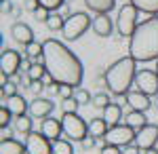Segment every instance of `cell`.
Returning <instances> with one entry per match:
<instances>
[{
	"instance_id": "obj_8",
	"label": "cell",
	"mask_w": 158,
	"mask_h": 154,
	"mask_svg": "<svg viewBox=\"0 0 158 154\" xmlns=\"http://www.w3.org/2000/svg\"><path fill=\"white\" fill-rule=\"evenodd\" d=\"M25 148L27 154H55L53 152V143L42 131H32L25 135Z\"/></svg>"
},
{
	"instance_id": "obj_39",
	"label": "cell",
	"mask_w": 158,
	"mask_h": 154,
	"mask_svg": "<svg viewBox=\"0 0 158 154\" xmlns=\"http://www.w3.org/2000/svg\"><path fill=\"white\" fill-rule=\"evenodd\" d=\"M95 143H97V137H93V135L89 133L85 139H82V148H85V150H91V148H93Z\"/></svg>"
},
{
	"instance_id": "obj_10",
	"label": "cell",
	"mask_w": 158,
	"mask_h": 154,
	"mask_svg": "<svg viewBox=\"0 0 158 154\" xmlns=\"http://www.w3.org/2000/svg\"><path fill=\"white\" fill-rule=\"evenodd\" d=\"M135 87L146 95H158V72L156 70H139L135 76Z\"/></svg>"
},
{
	"instance_id": "obj_32",
	"label": "cell",
	"mask_w": 158,
	"mask_h": 154,
	"mask_svg": "<svg viewBox=\"0 0 158 154\" xmlns=\"http://www.w3.org/2000/svg\"><path fill=\"white\" fill-rule=\"evenodd\" d=\"M63 2H65V0H38V4L44 6V9H49V11H57Z\"/></svg>"
},
{
	"instance_id": "obj_45",
	"label": "cell",
	"mask_w": 158,
	"mask_h": 154,
	"mask_svg": "<svg viewBox=\"0 0 158 154\" xmlns=\"http://www.w3.org/2000/svg\"><path fill=\"white\" fill-rule=\"evenodd\" d=\"M143 154H158V148H150V150H143Z\"/></svg>"
},
{
	"instance_id": "obj_22",
	"label": "cell",
	"mask_w": 158,
	"mask_h": 154,
	"mask_svg": "<svg viewBox=\"0 0 158 154\" xmlns=\"http://www.w3.org/2000/svg\"><path fill=\"white\" fill-rule=\"evenodd\" d=\"M108 129H110V125L103 116H101V118H93L89 122V133H91L93 137H106Z\"/></svg>"
},
{
	"instance_id": "obj_14",
	"label": "cell",
	"mask_w": 158,
	"mask_h": 154,
	"mask_svg": "<svg viewBox=\"0 0 158 154\" xmlns=\"http://www.w3.org/2000/svg\"><path fill=\"white\" fill-rule=\"evenodd\" d=\"M11 36L19 42V45H23V47H27L30 42H34V30H32L27 24H23V21H17V24L13 25Z\"/></svg>"
},
{
	"instance_id": "obj_36",
	"label": "cell",
	"mask_w": 158,
	"mask_h": 154,
	"mask_svg": "<svg viewBox=\"0 0 158 154\" xmlns=\"http://www.w3.org/2000/svg\"><path fill=\"white\" fill-rule=\"evenodd\" d=\"M80 106L74 97H70V99H63V112H76V108Z\"/></svg>"
},
{
	"instance_id": "obj_13",
	"label": "cell",
	"mask_w": 158,
	"mask_h": 154,
	"mask_svg": "<svg viewBox=\"0 0 158 154\" xmlns=\"http://www.w3.org/2000/svg\"><path fill=\"white\" fill-rule=\"evenodd\" d=\"M40 131L49 137L51 142H57L61 135H63V125H61L59 118H53V116H47L42 118V125H40Z\"/></svg>"
},
{
	"instance_id": "obj_44",
	"label": "cell",
	"mask_w": 158,
	"mask_h": 154,
	"mask_svg": "<svg viewBox=\"0 0 158 154\" xmlns=\"http://www.w3.org/2000/svg\"><path fill=\"white\" fill-rule=\"evenodd\" d=\"M47 91H49L51 95H55V93H59V83H51L49 87H47Z\"/></svg>"
},
{
	"instance_id": "obj_38",
	"label": "cell",
	"mask_w": 158,
	"mask_h": 154,
	"mask_svg": "<svg viewBox=\"0 0 158 154\" xmlns=\"http://www.w3.org/2000/svg\"><path fill=\"white\" fill-rule=\"evenodd\" d=\"M122 154H141V148L133 142V143H129V146L122 148Z\"/></svg>"
},
{
	"instance_id": "obj_21",
	"label": "cell",
	"mask_w": 158,
	"mask_h": 154,
	"mask_svg": "<svg viewBox=\"0 0 158 154\" xmlns=\"http://www.w3.org/2000/svg\"><path fill=\"white\" fill-rule=\"evenodd\" d=\"M85 4L93 13L101 15V13H110L112 11V9L116 6V0H85Z\"/></svg>"
},
{
	"instance_id": "obj_9",
	"label": "cell",
	"mask_w": 158,
	"mask_h": 154,
	"mask_svg": "<svg viewBox=\"0 0 158 154\" xmlns=\"http://www.w3.org/2000/svg\"><path fill=\"white\" fill-rule=\"evenodd\" d=\"M23 63V57L15 49H4L0 53V74L2 76H15Z\"/></svg>"
},
{
	"instance_id": "obj_46",
	"label": "cell",
	"mask_w": 158,
	"mask_h": 154,
	"mask_svg": "<svg viewBox=\"0 0 158 154\" xmlns=\"http://www.w3.org/2000/svg\"><path fill=\"white\" fill-rule=\"evenodd\" d=\"M154 106H156V110H158V95H156V99H154Z\"/></svg>"
},
{
	"instance_id": "obj_18",
	"label": "cell",
	"mask_w": 158,
	"mask_h": 154,
	"mask_svg": "<svg viewBox=\"0 0 158 154\" xmlns=\"http://www.w3.org/2000/svg\"><path fill=\"white\" fill-rule=\"evenodd\" d=\"M27 148L25 143L17 142V139H0V154H25Z\"/></svg>"
},
{
	"instance_id": "obj_15",
	"label": "cell",
	"mask_w": 158,
	"mask_h": 154,
	"mask_svg": "<svg viewBox=\"0 0 158 154\" xmlns=\"http://www.w3.org/2000/svg\"><path fill=\"white\" fill-rule=\"evenodd\" d=\"M127 104L131 106V110H139V112H146L150 106H154V101H150V95L141 93L139 89L127 93Z\"/></svg>"
},
{
	"instance_id": "obj_1",
	"label": "cell",
	"mask_w": 158,
	"mask_h": 154,
	"mask_svg": "<svg viewBox=\"0 0 158 154\" xmlns=\"http://www.w3.org/2000/svg\"><path fill=\"white\" fill-rule=\"evenodd\" d=\"M42 45H44L42 59H44V68L51 74V78L59 84H70L74 89L80 87L82 76H85L82 61L78 59L63 42L55 40V38H47Z\"/></svg>"
},
{
	"instance_id": "obj_27",
	"label": "cell",
	"mask_w": 158,
	"mask_h": 154,
	"mask_svg": "<svg viewBox=\"0 0 158 154\" xmlns=\"http://www.w3.org/2000/svg\"><path fill=\"white\" fill-rule=\"evenodd\" d=\"M42 53H44V45L42 42H30L27 47H25V55L27 57H42Z\"/></svg>"
},
{
	"instance_id": "obj_5",
	"label": "cell",
	"mask_w": 158,
	"mask_h": 154,
	"mask_svg": "<svg viewBox=\"0 0 158 154\" xmlns=\"http://www.w3.org/2000/svg\"><path fill=\"white\" fill-rule=\"evenodd\" d=\"M91 25H93V19L86 13H72L70 17H65V24H63L61 34H63V38L68 42H74V40H78L80 36L85 34Z\"/></svg>"
},
{
	"instance_id": "obj_7",
	"label": "cell",
	"mask_w": 158,
	"mask_h": 154,
	"mask_svg": "<svg viewBox=\"0 0 158 154\" xmlns=\"http://www.w3.org/2000/svg\"><path fill=\"white\" fill-rule=\"evenodd\" d=\"M135 137H137V131L133 127H129V125H114V127H110L108 133H106V143H112V146H129V143L135 142Z\"/></svg>"
},
{
	"instance_id": "obj_20",
	"label": "cell",
	"mask_w": 158,
	"mask_h": 154,
	"mask_svg": "<svg viewBox=\"0 0 158 154\" xmlns=\"http://www.w3.org/2000/svg\"><path fill=\"white\" fill-rule=\"evenodd\" d=\"M124 125H129V127H133L135 131H139L141 127H146V125H148V116H146V112H139V110H131V112L127 114V118H124Z\"/></svg>"
},
{
	"instance_id": "obj_3",
	"label": "cell",
	"mask_w": 158,
	"mask_h": 154,
	"mask_svg": "<svg viewBox=\"0 0 158 154\" xmlns=\"http://www.w3.org/2000/svg\"><path fill=\"white\" fill-rule=\"evenodd\" d=\"M135 63L137 61L131 55H127V57H120L118 61H114L106 70V84H108L112 95L127 97V93L131 91V84L135 83V76H137Z\"/></svg>"
},
{
	"instance_id": "obj_33",
	"label": "cell",
	"mask_w": 158,
	"mask_h": 154,
	"mask_svg": "<svg viewBox=\"0 0 158 154\" xmlns=\"http://www.w3.org/2000/svg\"><path fill=\"white\" fill-rule=\"evenodd\" d=\"M11 116H13L11 110L2 104V106H0V127H9V120H11Z\"/></svg>"
},
{
	"instance_id": "obj_28",
	"label": "cell",
	"mask_w": 158,
	"mask_h": 154,
	"mask_svg": "<svg viewBox=\"0 0 158 154\" xmlns=\"http://www.w3.org/2000/svg\"><path fill=\"white\" fill-rule=\"evenodd\" d=\"M63 24H65V19L61 15H51L49 21H47V28L53 30V32H57V30H63Z\"/></svg>"
},
{
	"instance_id": "obj_40",
	"label": "cell",
	"mask_w": 158,
	"mask_h": 154,
	"mask_svg": "<svg viewBox=\"0 0 158 154\" xmlns=\"http://www.w3.org/2000/svg\"><path fill=\"white\" fill-rule=\"evenodd\" d=\"M38 6H40V4H38V0H23V9H25V11L36 13Z\"/></svg>"
},
{
	"instance_id": "obj_6",
	"label": "cell",
	"mask_w": 158,
	"mask_h": 154,
	"mask_svg": "<svg viewBox=\"0 0 158 154\" xmlns=\"http://www.w3.org/2000/svg\"><path fill=\"white\" fill-rule=\"evenodd\" d=\"M137 6H135L133 2H127V4H122L120 11H118V17H116V30H118V34L120 36H131L135 34V30H137Z\"/></svg>"
},
{
	"instance_id": "obj_16",
	"label": "cell",
	"mask_w": 158,
	"mask_h": 154,
	"mask_svg": "<svg viewBox=\"0 0 158 154\" xmlns=\"http://www.w3.org/2000/svg\"><path fill=\"white\" fill-rule=\"evenodd\" d=\"M93 32L101 38H108L112 36V30H114V24H112V19H110L108 13H101V15H95L93 17Z\"/></svg>"
},
{
	"instance_id": "obj_29",
	"label": "cell",
	"mask_w": 158,
	"mask_h": 154,
	"mask_svg": "<svg viewBox=\"0 0 158 154\" xmlns=\"http://www.w3.org/2000/svg\"><path fill=\"white\" fill-rule=\"evenodd\" d=\"M74 99H76L80 106H86V104H91V93H89L86 89H76V93H74Z\"/></svg>"
},
{
	"instance_id": "obj_23",
	"label": "cell",
	"mask_w": 158,
	"mask_h": 154,
	"mask_svg": "<svg viewBox=\"0 0 158 154\" xmlns=\"http://www.w3.org/2000/svg\"><path fill=\"white\" fill-rule=\"evenodd\" d=\"M129 2H133L139 13L158 15V0H129Z\"/></svg>"
},
{
	"instance_id": "obj_17",
	"label": "cell",
	"mask_w": 158,
	"mask_h": 154,
	"mask_svg": "<svg viewBox=\"0 0 158 154\" xmlns=\"http://www.w3.org/2000/svg\"><path fill=\"white\" fill-rule=\"evenodd\" d=\"M4 106L11 110L13 116H23L25 112L30 110V104L25 101V97H21V95H11V97H6V99H4Z\"/></svg>"
},
{
	"instance_id": "obj_37",
	"label": "cell",
	"mask_w": 158,
	"mask_h": 154,
	"mask_svg": "<svg viewBox=\"0 0 158 154\" xmlns=\"http://www.w3.org/2000/svg\"><path fill=\"white\" fill-rule=\"evenodd\" d=\"M101 154H122L120 146H112V143H106L103 148H101Z\"/></svg>"
},
{
	"instance_id": "obj_25",
	"label": "cell",
	"mask_w": 158,
	"mask_h": 154,
	"mask_svg": "<svg viewBox=\"0 0 158 154\" xmlns=\"http://www.w3.org/2000/svg\"><path fill=\"white\" fill-rule=\"evenodd\" d=\"M15 129L19 131V133H23V135L32 133V116H27V114L15 116Z\"/></svg>"
},
{
	"instance_id": "obj_43",
	"label": "cell",
	"mask_w": 158,
	"mask_h": 154,
	"mask_svg": "<svg viewBox=\"0 0 158 154\" xmlns=\"http://www.w3.org/2000/svg\"><path fill=\"white\" fill-rule=\"evenodd\" d=\"M0 135H2L0 139H11V137H13V133H11L9 127H0Z\"/></svg>"
},
{
	"instance_id": "obj_26",
	"label": "cell",
	"mask_w": 158,
	"mask_h": 154,
	"mask_svg": "<svg viewBox=\"0 0 158 154\" xmlns=\"http://www.w3.org/2000/svg\"><path fill=\"white\" fill-rule=\"evenodd\" d=\"M53 152L55 154H74V146L70 139H57L53 143Z\"/></svg>"
},
{
	"instance_id": "obj_4",
	"label": "cell",
	"mask_w": 158,
	"mask_h": 154,
	"mask_svg": "<svg viewBox=\"0 0 158 154\" xmlns=\"http://www.w3.org/2000/svg\"><path fill=\"white\" fill-rule=\"evenodd\" d=\"M61 125H63V135L70 142H82L89 135V122L76 112H63Z\"/></svg>"
},
{
	"instance_id": "obj_41",
	"label": "cell",
	"mask_w": 158,
	"mask_h": 154,
	"mask_svg": "<svg viewBox=\"0 0 158 154\" xmlns=\"http://www.w3.org/2000/svg\"><path fill=\"white\" fill-rule=\"evenodd\" d=\"M44 87H47V84L42 83V80H30V89H32L34 93H40Z\"/></svg>"
},
{
	"instance_id": "obj_19",
	"label": "cell",
	"mask_w": 158,
	"mask_h": 154,
	"mask_svg": "<svg viewBox=\"0 0 158 154\" xmlns=\"http://www.w3.org/2000/svg\"><path fill=\"white\" fill-rule=\"evenodd\" d=\"M103 118L108 120L110 127L120 125V120H122V108H120V104H114V101H112L108 108H103Z\"/></svg>"
},
{
	"instance_id": "obj_34",
	"label": "cell",
	"mask_w": 158,
	"mask_h": 154,
	"mask_svg": "<svg viewBox=\"0 0 158 154\" xmlns=\"http://www.w3.org/2000/svg\"><path fill=\"white\" fill-rule=\"evenodd\" d=\"M49 13H51L49 9H44V6H38V9H36V13H34V17H36V19L40 21V24H47V21H49V17H51Z\"/></svg>"
},
{
	"instance_id": "obj_2",
	"label": "cell",
	"mask_w": 158,
	"mask_h": 154,
	"mask_svg": "<svg viewBox=\"0 0 158 154\" xmlns=\"http://www.w3.org/2000/svg\"><path fill=\"white\" fill-rule=\"evenodd\" d=\"M129 55L141 63L158 59V15H150L139 21L129 42Z\"/></svg>"
},
{
	"instance_id": "obj_42",
	"label": "cell",
	"mask_w": 158,
	"mask_h": 154,
	"mask_svg": "<svg viewBox=\"0 0 158 154\" xmlns=\"http://www.w3.org/2000/svg\"><path fill=\"white\" fill-rule=\"evenodd\" d=\"M0 11L4 13V15H6V13H11L13 11V4L9 2V0H0Z\"/></svg>"
},
{
	"instance_id": "obj_47",
	"label": "cell",
	"mask_w": 158,
	"mask_h": 154,
	"mask_svg": "<svg viewBox=\"0 0 158 154\" xmlns=\"http://www.w3.org/2000/svg\"><path fill=\"white\" fill-rule=\"evenodd\" d=\"M154 70H156V72H158V59H156V68H154Z\"/></svg>"
},
{
	"instance_id": "obj_30",
	"label": "cell",
	"mask_w": 158,
	"mask_h": 154,
	"mask_svg": "<svg viewBox=\"0 0 158 154\" xmlns=\"http://www.w3.org/2000/svg\"><path fill=\"white\" fill-rule=\"evenodd\" d=\"M112 101H110V95H106V93H97L95 97H93V106H97V108H108Z\"/></svg>"
},
{
	"instance_id": "obj_12",
	"label": "cell",
	"mask_w": 158,
	"mask_h": 154,
	"mask_svg": "<svg viewBox=\"0 0 158 154\" xmlns=\"http://www.w3.org/2000/svg\"><path fill=\"white\" fill-rule=\"evenodd\" d=\"M53 110H55V104L47 99V97H36L32 104H30V116L32 118H47L53 114Z\"/></svg>"
},
{
	"instance_id": "obj_31",
	"label": "cell",
	"mask_w": 158,
	"mask_h": 154,
	"mask_svg": "<svg viewBox=\"0 0 158 154\" xmlns=\"http://www.w3.org/2000/svg\"><path fill=\"white\" fill-rule=\"evenodd\" d=\"M0 93H2L4 99H6V97H11V95H17V84H15V83H2Z\"/></svg>"
},
{
	"instance_id": "obj_24",
	"label": "cell",
	"mask_w": 158,
	"mask_h": 154,
	"mask_svg": "<svg viewBox=\"0 0 158 154\" xmlns=\"http://www.w3.org/2000/svg\"><path fill=\"white\" fill-rule=\"evenodd\" d=\"M44 74H47L44 61H36V63L30 66V70H27V78H30V80H42Z\"/></svg>"
},
{
	"instance_id": "obj_11",
	"label": "cell",
	"mask_w": 158,
	"mask_h": 154,
	"mask_svg": "<svg viewBox=\"0 0 158 154\" xmlns=\"http://www.w3.org/2000/svg\"><path fill=\"white\" fill-rule=\"evenodd\" d=\"M135 143H137L141 150L156 148V143H158V125H152V122H148L146 127H141V129L137 131Z\"/></svg>"
},
{
	"instance_id": "obj_35",
	"label": "cell",
	"mask_w": 158,
	"mask_h": 154,
	"mask_svg": "<svg viewBox=\"0 0 158 154\" xmlns=\"http://www.w3.org/2000/svg\"><path fill=\"white\" fill-rule=\"evenodd\" d=\"M74 87H70V84H59V97L61 99H70V97H74Z\"/></svg>"
}]
</instances>
